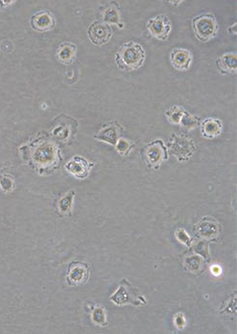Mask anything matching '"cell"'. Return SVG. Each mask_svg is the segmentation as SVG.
<instances>
[{"label":"cell","mask_w":237,"mask_h":334,"mask_svg":"<svg viewBox=\"0 0 237 334\" xmlns=\"http://www.w3.org/2000/svg\"><path fill=\"white\" fill-rule=\"evenodd\" d=\"M22 161L39 175L46 176L56 171L63 157L55 142L45 137H38L19 148Z\"/></svg>","instance_id":"cell-1"},{"label":"cell","mask_w":237,"mask_h":334,"mask_svg":"<svg viewBox=\"0 0 237 334\" xmlns=\"http://www.w3.org/2000/svg\"><path fill=\"white\" fill-rule=\"evenodd\" d=\"M146 52L137 41H130L121 45L115 54V63L119 69L134 71L144 65Z\"/></svg>","instance_id":"cell-2"},{"label":"cell","mask_w":237,"mask_h":334,"mask_svg":"<svg viewBox=\"0 0 237 334\" xmlns=\"http://www.w3.org/2000/svg\"><path fill=\"white\" fill-rule=\"evenodd\" d=\"M111 301L118 306H144L148 303L145 296L140 293L139 288L133 286L127 278L121 279L118 289L112 295Z\"/></svg>","instance_id":"cell-3"},{"label":"cell","mask_w":237,"mask_h":334,"mask_svg":"<svg viewBox=\"0 0 237 334\" xmlns=\"http://www.w3.org/2000/svg\"><path fill=\"white\" fill-rule=\"evenodd\" d=\"M191 25L197 40L201 42L213 40L219 31L218 21L212 13H204L194 16L191 20Z\"/></svg>","instance_id":"cell-4"},{"label":"cell","mask_w":237,"mask_h":334,"mask_svg":"<svg viewBox=\"0 0 237 334\" xmlns=\"http://www.w3.org/2000/svg\"><path fill=\"white\" fill-rule=\"evenodd\" d=\"M166 147L168 153L176 157L180 163L189 161L196 151L194 140L183 134H173Z\"/></svg>","instance_id":"cell-5"},{"label":"cell","mask_w":237,"mask_h":334,"mask_svg":"<svg viewBox=\"0 0 237 334\" xmlns=\"http://www.w3.org/2000/svg\"><path fill=\"white\" fill-rule=\"evenodd\" d=\"M142 158L148 167L152 169H160L169 159V153L167 147L164 144V140L155 139L154 141L148 143L142 149Z\"/></svg>","instance_id":"cell-6"},{"label":"cell","mask_w":237,"mask_h":334,"mask_svg":"<svg viewBox=\"0 0 237 334\" xmlns=\"http://www.w3.org/2000/svg\"><path fill=\"white\" fill-rule=\"evenodd\" d=\"M194 232L203 240L215 241L220 237L222 226L212 216H204L194 225Z\"/></svg>","instance_id":"cell-7"},{"label":"cell","mask_w":237,"mask_h":334,"mask_svg":"<svg viewBox=\"0 0 237 334\" xmlns=\"http://www.w3.org/2000/svg\"><path fill=\"white\" fill-rule=\"evenodd\" d=\"M146 26L148 32L156 40L163 41L168 40L172 29L171 20L168 16L159 15L152 17L148 20Z\"/></svg>","instance_id":"cell-8"},{"label":"cell","mask_w":237,"mask_h":334,"mask_svg":"<svg viewBox=\"0 0 237 334\" xmlns=\"http://www.w3.org/2000/svg\"><path fill=\"white\" fill-rule=\"evenodd\" d=\"M88 37L94 45H104L112 39L113 30L103 21H94L88 28Z\"/></svg>","instance_id":"cell-9"},{"label":"cell","mask_w":237,"mask_h":334,"mask_svg":"<svg viewBox=\"0 0 237 334\" xmlns=\"http://www.w3.org/2000/svg\"><path fill=\"white\" fill-rule=\"evenodd\" d=\"M94 163H90L81 156H74L65 165L66 171L77 179H84L89 177Z\"/></svg>","instance_id":"cell-10"},{"label":"cell","mask_w":237,"mask_h":334,"mask_svg":"<svg viewBox=\"0 0 237 334\" xmlns=\"http://www.w3.org/2000/svg\"><path fill=\"white\" fill-rule=\"evenodd\" d=\"M30 26L37 32H48L55 28L56 19L48 10H41L30 18Z\"/></svg>","instance_id":"cell-11"},{"label":"cell","mask_w":237,"mask_h":334,"mask_svg":"<svg viewBox=\"0 0 237 334\" xmlns=\"http://www.w3.org/2000/svg\"><path fill=\"white\" fill-rule=\"evenodd\" d=\"M90 274V267L88 264L80 261L73 262L68 268L66 281L69 286H79L89 279Z\"/></svg>","instance_id":"cell-12"},{"label":"cell","mask_w":237,"mask_h":334,"mask_svg":"<svg viewBox=\"0 0 237 334\" xmlns=\"http://www.w3.org/2000/svg\"><path fill=\"white\" fill-rule=\"evenodd\" d=\"M123 127L117 121H111L106 124L98 133L94 136V139L109 143L115 146L118 139L121 138Z\"/></svg>","instance_id":"cell-13"},{"label":"cell","mask_w":237,"mask_h":334,"mask_svg":"<svg viewBox=\"0 0 237 334\" xmlns=\"http://www.w3.org/2000/svg\"><path fill=\"white\" fill-rule=\"evenodd\" d=\"M172 66L179 71H187L192 64V55L188 49L174 47L169 54Z\"/></svg>","instance_id":"cell-14"},{"label":"cell","mask_w":237,"mask_h":334,"mask_svg":"<svg viewBox=\"0 0 237 334\" xmlns=\"http://www.w3.org/2000/svg\"><path fill=\"white\" fill-rule=\"evenodd\" d=\"M200 131L204 139H216L223 132V123L218 118L207 117L200 123Z\"/></svg>","instance_id":"cell-15"},{"label":"cell","mask_w":237,"mask_h":334,"mask_svg":"<svg viewBox=\"0 0 237 334\" xmlns=\"http://www.w3.org/2000/svg\"><path fill=\"white\" fill-rule=\"evenodd\" d=\"M216 66L222 75L236 74L237 55L235 52H227L217 58Z\"/></svg>","instance_id":"cell-16"},{"label":"cell","mask_w":237,"mask_h":334,"mask_svg":"<svg viewBox=\"0 0 237 334\" xmlns=\"http://www.w3.org/2000/svg\"><path fill=\"white\" fill-rule=\"evenodd\" d=\"M209 262L199 253H193L188 254L183 260V266L188 272L194 275H201Z\"/></svg>","instance_id":"cell-17"},{"label":"cell","mask_w":237,"mask_h":334,"mask_svg":"<svg viewBox=\"0 0 237 334\" xmlns=\"http://www.w3.org/2000/svg\"><path fill=\"white\" fill-rule=\"evenodd\" d=\"M77 56V46L72 42H63L57 49L58 61L63 65L73 64Z\"/></svg>","instance_id":"cell-18"},{"label":"cell","mask_w":237,"mask_h":334,"mask_svg":"<svg viewBox=\"0 0 237 334\" xmlns=\"http://www.w3.org/2000/svg\"><path fill=\"white\" fill-rule=\"evenodd\" d=\"M113 4L114 5H110L103 12L102 20L106 24H115L118 27V29H123L124 23H123L122 17L120 15L119 7L116 5V3L115 2Z\"/></svg>","instance_id":"cell-19"},{"label":"cell","mask_w":237,"mask_h":334,"mask_svg":"<svg viewBox=\"0 0 237 334\" xmlns=\"http://www.w3.org/2000/svg\"><path fill=\"white\" fill-rule=\"evenodd\" d=\"M75 195H76V192L74 190H71L66 193L58 201V211L62 215H64V216L71 215Z\"/></svg>","instance_id":"cell-20"},{"label":"cell","mask_w":237,"mask_h":334,"mask_svg":"<svg viewBox=\"0 0 237 334\" xmlns=\"http://www.w3.org/2000/svg\"><path fill=\"white\" fill-rule=\"evenodd\" d=\"M201 118L197 115H194V114H190L188 111L185 112V114L182 115L181 119H180V123L179 125L180 126V128L183 131H191L194 130L198 128L200 126V123H201Z\"/></svg>","instance_id":"cell-21"},{"label":"cell","mask_w":237,"mask_h":334,"mask_svg":"<svg viewBox=\"0 0 237 334\" xmlns=\"http://www.w3.org/2000/svg\"><path fill=\"white\" fill-rule=\"evenodd\" d=\"M185 112H186V110L182 107L172 106L169 109H167L164 114L169 122L177 125L180 123Z\"/></svg>","instance_id":"cell-22"},{"label":"cell","mask_w":237,"mask_h":334,"mask_svg":"<svg viewBox=\"0 0 237 334\" xmlns=\"http://www.w3.org/2000/svg\"><path fill=\"white\" fill-rule=\"evenodd\" d=\"M136 144L134 141L130 139H125V138H120L118 141L115 144V150L116 152L122 157H126L129 155L131 152V150L135 148Z\"/></svg>","instance_id":"cell-23"},{"label":"cell","mask_w":237,"mask_h":334,"mask_svg":"<svg viewBox=\"0 0 237 334\" xmlns=\"http://www.w3.org/2000/svg\"><path fill=\"white\" fill-rule=\"evenodd\" d=\"M91 318H92V321L98 326H106L108 325L106 311L101 305H96L93 309Z\"/></svg>","instance_id":"cell-24"},{"label":"cell","mask_w":237,"mask_h":334,"mask_svg":"<svg viewBox=\"0 0 237 334\" xmlns=\"http://www.w3.org/2000/svg\"><path fill=\"white\" fill-rule=\"evenodd\" d=\"M208 241L205 240H202L200 242H198L195 246H194V253H199L200 255H202L204 259H205L208 262H210V254L208 253V243H206Z\"/></svg>","instance_id":"cell-25"},{"label":"cell","mask_w":237,"mask_h":334,"mask_svg":"<svg viewBox=\"0 0 237 334\" xmlns=\"http://www.w3.org/2000/svg\"><path fill=\"white\" fill-rule=\"evenodd\" d=\"M69 134H70V130L68 129L67 125H59L56 128L53 129V135L61 139L62 141H66L67 139H69Z\"/></svg>","instance_id":"cell-26"},{"label":"cell","mask_w":237,"mask_h":334,"mask_svg":"<svg viewBox=\"0 0 237 334\" xmlns=\"http://www.w3.org/2000/svg\"><path fill=\"white\" fill-rule=\"evenodd\" d=\"M0 188L4 192H10L15 188V182L8 175H2L0 177Z\"/></svg>","instance_id":"cell-27"},{"label":"cell","mask_w":237,"mask_h":334,"mask_svg":"<svg viewBox=\"0 0 237 334\" xmlns=\"http://www.w3.org/2000/svg\"><path fill=\"white\" fill-rule=\"evenodd\" d=\"M175 235H176V238L180 241V243L187 245L188 247L192 246L193 240H192L191 237H189V235L187 233L186 229H183V228H178V229L176 230Z\"/></svg>","instance_id":"cell-28"},{"label":"cell","mask_w":237,"mask_h":334,"mask_svg":"<svg viewBox=\"0 0 237 334\" xmlns=\"http://www.w3.org/2000/svg\"><path fill=\"white\" fill-rule=\"evenodd\" d=\"M186 318L183 316L182 313H179L175 316V325L176 326H178L180 329H181L183 326H186Z\"/></svg>","instance_id":"cell-29"},{"label":"cell","mask_w":237,"mask_h":334,"mask_svg":"<svg viewBox=\"0 0 237 334\" xmlns=\"http://www.w3.org/2000/svg\"><path fill=\"white\" fill-rule=\"evenodd\" d=\"M182 1H169V3H172V4H180V3H181Z\"/></svg>","instance_id":"cell-30"}]
</instances>
